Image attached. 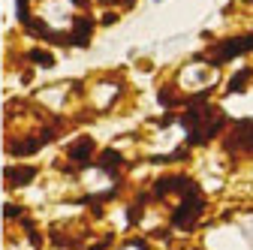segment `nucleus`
Returning a JSON list of instances; mask_svg holds the SVG:
<instances>
[{
    "mask_svg": "<svg viewBox=\"0 0 253 250\" xmlns=\"http://www.w3.org/2000/svg\"><path fill=\"white\" fill-rule=\"evenodd\" d=\"M202 193H199V187L193 184V181H187V187H184V199H181V205H178V211H175V217H172V223L178 226V229H190L196 223V217L202 214Z\"/></svg>",
    "mask_w": 253,
    "mask_h": 250,
    "instance_id": "f257e3e1",
    "label": "nucleus"
},
{
    "mask_svg": "<svg viewBox=\"0 0 253 250\" xmlns=\"http://www.w3.org/2000/svg\"><path fill=\"white\" fill-rule=\"evenodd\" d=\"M247 48H253V37H241L235 42H217L208 57H211V64H223V60H229V57H235V54H241Z\"/></svg>",
    "mask_w": 253,
    "mask_h": 250,
    "instance_id": "f03ea898",
    "label": "nucleus"
},
{
    "mask_svg": "<svg viewBox=\"0 0 253 250\" xmlns=\"http://www.w3.org/2000/svg\"><path fill=\"white\" fill-rule=\"evenodd\" d=\"M226 151H253V121H238L226 139Z\"/></svg>",
    "mask_w": 253,
    "mask_h": 250,
    "instance_id": "7ed1b4c3",
    "label": "nucleus"
},
{
    "mask_svg": "<svg viewBox=\"0 0 253 250\" xmlns=\"http://www.w3.org/2000/svg\"><path fill=\"white\" fill-rule=\"evenodd\" d=\"M90 151H93V139H82V142H76L73 148H70V160L73 163H79V166H84L87 163V157H90Z\"/></svg>",
    "mask_w": 253,
    "mask_h": 250,
    "instance_id": "20e7f679",
    "label": "nucleus"
},
{
    "mask_svg": "<svg viewBox=\"0 0 253 250\" xmlns=\"http://www.w3.org/2000/svg\"><path fill=\"white\" fill-rule=\"evenodd\" d=\"M30 178H34V169H6V181L9 184H27Z\"/></svg>",
    "mask_w": 253,
    "mask_h": 250,
    "instance_id": "39448f33",
    "label": "nucleus"
}]
</instances>
